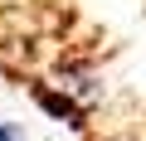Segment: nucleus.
Masks as SVG:
<instances>
[{
    "label": "nucleus",
    "mask_w": 146,
    "mask_h": 141,
    "mask_svg": "<svg viewBox=\"0 0 146 141\" xmlns=\"http://www.w3.org/2000/svg\"><path fill=\"white\" fill-rule=\"evenodd\" d=\"M29 97H34V102H39V107H44L49 117H58V122H68L73 131H83V126H88V112H83L78 102H73L68 93H58L54 83H29Z\"/></svg>",
    "instance_id": "1"
},
{
    "label": "nucleus",
    "mask_w": 146,
    "mask_h": 141,
    "mask_svg": "<svg viewBox=\"0 0 146 141\" xmlns=\"http://www.w3.org/2000/svg\"><path fill=\"white\" fill-rule=\"evenodd\" d=\"M0 141H25V136H20V126H10V122H0Z\"/></svg>",
    "instance_id": "2"
},
{
    "label": "nucleus",
    "mask_w": 146,
    "mask_h": 141,
    "mask_svg": "<svg viewBox=\"0 0 146 141\" xmlns=\"http://www.w3.org/2000/svg\"><path fill=\"white\" fill-rule=\"evenodd\" d=\"M88 141H131V136H88Z\"/></svg>",
    "instance_id": "3"
}]
</instances>
